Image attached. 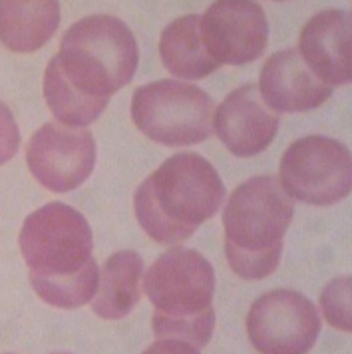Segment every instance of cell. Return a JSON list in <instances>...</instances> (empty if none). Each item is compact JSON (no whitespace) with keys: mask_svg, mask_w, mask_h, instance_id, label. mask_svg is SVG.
Instances as JSON below:
<instances>
[{"mask_svg":"<svg viewBox=\"0 0 352 354\" xmlns=\"http://www.w3.org/2000/svg\"><path fill=\"white\" fill-rule=\"evenodd\" d=\"M223 199L217 169L203 156L183 151L163 161L138 187L133 209L154 241L177 245L211 219Z\"/></svg>","mask_w":352,"mask_h":354,"instance_id":"cell-1","label":"cell"},{"mask_svg":"<svg viewBox=\"0 0 352 354\" xmlns=\"http://www.w3.org/2000/svg\"><path fill=\"white\" fill-rule=\"evenodd\" d=\"M293 215V197L277 177L257 176L241 183L223 209L225 255L233 273L245 281L269 277L281 261Z\"/></svg>","mask_w":352,"mask_h":354,"instance_id":"cell-2","label":"cell"},{"mask_svg":"<svg viewBox=\"0 0 352 354\" xmlns=\"http://www.w3.org/2000/svg\"><path fill=\"white\" fill-rule=\"evenodd\" d=\"M144 292L156 306L151 326L158 340L207 346L215 328V271L201 253L187 247L165 251L144 274Z\"/></svg>","mask_w":352,"mask_h":354,"instance_id":"cell-3","label":"cell"},{"mask_svg":"<svg viewBox=\"0 0 352 354\" xmlns=\"http://www.w3.org/2000/svg\"><path fill=\"white\" fill-rule=\"evenodd\" d=\"M138 62L136 36L124 20L110 15L74 22L60 40V52L50 60L68 86L104 106L131 82Z\"/></svg>","mask_w":352,"mask_h":354,"instance_id":"cell-4","label":"cell"},{"mask_svg":"<svg viewBox=\"0 0 352 354\" xmlns=\"http://www.w3.org/2000/svg\"><path fill=\"white\" fill-rule=\"evenodd\" d=\"M18 243L30 279H68L94 263V237L86 217L60 201L30 213Z\"/></svg>","mask_w":352,"mask_h":354,"instance_id":"cell-5","label":"cell"},{"mask_svg":"<svg viewBox=\"0 0 352 354\" xmlns=\"http://www.w3.org/2000/svg\"><path fill=\"white\" fill-rule=\"evenodd\" d=\"M131 118L149 140L169 147H187L211 136L213 100L192 84L158 80L133 92Z\"/></svg>","mask_w":352,"mask_h":354,"instance_id":"cell-6","label":"cell"},{"mask_svg":"<svg viewBox=\"0 0 352 354\" xmlns=\"http://www.w3.org/2000/svg\"><path fill=\"white\" fill-rule=\"evenodd\" d=\"M279 174L288 197L311 205H335L351 194V151L333 138L306 136L288 145Z\"/></svg>","mask_w":352,"mask_h":354,"instance_id":"cell-7","label":"cell"},{"mask_svg":"<svg viewBox=\"0 0 352 354\" xmlns=\"http://www.w3.org/2000/svg\"><path fill=\"white\" fill-rule=\"evenodd\" d=\"M251 344L261 354H306L320 335L317 306L295 290L259 297L247 317Z\"/></svg>","mask_w":352,"mask_h":354,"instance_id":"cell-8","label":"cell"},{"mask_svg":"<svg viewBox=\"0 0 352 354\" xmlns=\"http://www.w3.org/2000/svg\"><path fill=\"white\" fill-rule=\"evenodd\" d=\"M26 163L46 189L54 194L72 192L94 171L96 140L90 129L50 122L30 138Z\"/></svg>","mask_w":352,"mask_h":354,"instance_id":"cell-9","label":"cell"},{"mask_svg":"<svg viewBox=\"0 0 352 354\" xmlns=\"http://www.w3.org/2000/svg\"><path fill=\"white\" fill-rule=\"evenodd\" d=\"M205 48L217 64H247L269 42V22L261 4L249 0L213 2L201 17Z\"/></svg>","mask_w":352,"mask_h":354,"instance_id":"cell-10","label":"cell"},{"mask_svg":"<svg viewBox=\"0 0 352 354\" xmlns=\"http://www.w3.org/2000/svg\"><path fill=\"white\" fill-rule=\"evenodd\" d=\"M213 126L231 153L251 158L271 145L279 129V115L267 108L255 84H247L221 102L213 115Z\"/></svg>","mask_w":352,"mask_h":354,"instance_id":"cell-11","label":"cell"},{"mask_svg":"<svg viewBox=\"0 0 352 354\" xmlns=\"http://www.w3.org/2000/svg\"><path fill=\"white\" fill-rule=\"evenodd\" d=\"M351 26L346 10H322L304 24L299 54L306 68L326 86H344L351 72Z\"/></svg>","mask_w":352,"mask_h":354,"instance_id":"cell-12","label":"cell"},{"mask_svg":"<svg viewBox=\"0 0 352 354\" xmlns=\"http://www.w3.org/2000/svg\"><path fill=\"white\" fill-rule=\"evenodd\" d=\"M259 94L272 112H308L333 96V88L306 68L297 48L272 54L259 78Z\"/></svg>","mask_w":352,"mask_h":354,"instance_id":"cell-13","label":"cell"},{"mask_svg":"<svg viewBox=\"0 0 352 354\" xmlns=\"http://www.w3.org/2000/svg\"><path fill=\"white\" fill-rule=\"evenodd\" d=\"M60 24L54 0H0V42L15 52L42 48Z\"/></svg>","mask_w":352,"mask_h":354,"instance_id":"cell-14","label":"cell"},{"mask_svg":"<svg viewBox=\"0 0 352 354\" xmlns=\"http://www.w3.org/2000/svg\"><path fill=\"white\" fill-rule=\"evenodd\" d=\"M144 259L136 251H118L102 267L92 310L100 319L118 321L133 310L142 299Z\"/></svg>","mask_w":352,"mask_h":354,"instance_id":"cell-15","label":"cell"},{"mask_svg":"<svg viewBox=\"0 0 352 354\" xmlns=\"http://www.w3.org/2000/svg\"><path fill=\"white\" fill-rule=\"evenodd\" d=\"M160 54L163 66L174 76L185 80H201L219 68L205 48L199 15L169 22L161 32Z\"/></svg>","mask_w":352,"mask_h":354,"instance_id":"cell-16","label":"cell"},{"mask_svg":"<svg viewBox=\"0 0 352 354\" xmlns=\"http://www.w3.org/2000/svg\"><path fill=\"white\" fill-rule=\"evenodd\" d=\"M100 283V271L96 261L88 265L82 273L68 279H30L36 295L56 308H78L94 299Z\"/></svg>","mask_w":352,"mask_h":354,"instance_id":"cell-17","label":"cell"},{"mask_svg":"<svg viewBox=\"0 0 352 354\" xmlns=\"http://www.w3.org/2000/svg\"><path fill=\"white\" fill-rule=\"evenodd\" d=\"M351 281L346 277L333 281L326 289L322 290L320 305L324 308V315L333 326L342 330H351Z\"/></svg>","mask_w":352,"mask_h":354,"instance_id":"cell-18","label":"cell"},{"mask_svg":"<svg viewBox=\"0 0 352 354\" xmlns=\"http://www.w3.org/2000/svg\"><path fill=\"white\" fill-rule=\"evenodd\" d=\"M18 145H20V131H18L17 120L10 108L0 102V165L17 156Z\"/></svg>","mask_w":352,"mask_h":354,"instance_id":"cell-19","label":"cell"},{"mask_svg":"<svg viewBox=\"0 0 352 354\" xmlns=\"http://www.w3.org/2000/svg\"><path fill=\"white\" fill-rule=\"evenodd\" d=\"M144 354H199V348H195L183 340L161 338L158 342H154L147 351H144Z\"/></svg>","mask_w":352,"mask_h":354,"instance_id":"cell-20","label":"cell"},{"mask_svg":"<svg viewBox=\"0 0 352 354\" xmlns=\"http://www.w3.org/2000/svg\"><path fill=\"white\" fill-rule=\"evenodd\" d=\"M50 354H68V353H50Z\"/></svg>","mask_w":352,"mask_h":354,"instance_id":"cell-21","label":"cell"}]
</instances>
